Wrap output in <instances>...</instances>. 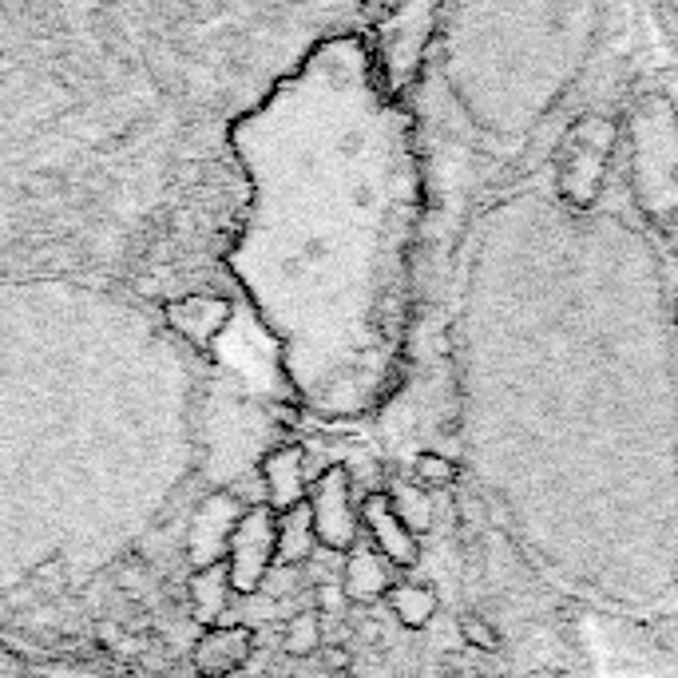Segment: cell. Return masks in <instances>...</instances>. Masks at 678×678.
Instances as JSON below:
<instances>
[{
	"label": "cell",
	"mask_w": 678,
	"mask_h": 678,
	"mask_svg": "<svg viewBox=\"0 0 678 678\" xmlns=\"http://www.w3.org/2000/svg\"><path fill=\"white\" fill-rule=\"evenodd\" d=\"M306 504L313 512L318 543L334 548V552H349L357 543V528H361V512L354 508V476H349V469H325L313 481Z\"/></svg>",
	"instance_id": "obj_1"
},
{
	"label": "cell",
	"mask_w": 678,
	"mask_h": 678,
	"mask_svg": "<svg viewBox=\"0 0 678 678\" xmlns=\"http://www.w3.org/2000/svg\"><path fill=\"white\" fill-rule=\"evenodd\" d=\"M274 567V508H246L227 543V572L234 591H254Z\"/></svg>",
	"instance_id": "obj_2"
},
{
	"label": "cell",
	"mask_w": 678,
	"mask_h": 678,
	"mask_svg": "<svg viewBox=\"0 0 678 678\" xmlns=\"http://www.w3.org/2000/svg\"><path fill=\"white\" fill-rule=\"evenodd\" d=\"M361 528L369 532V543H374L377 555H381L389 567H413L417 564V555H421L417 536L397 520V512H393V504H389L386 492L366 496V504H361Z\"/></svg>",
	"instance_id": "obj_3"
},
{
	"label": "cell",
	"mask_w": 678,
	"mask_h": 678,
	"mask_svg": "<svg viewBox=\"0 0 678 678\" xmlns=\"http://www.w3.org/2000/svg\"><path fill=\"white\" fill-rule=\"evenodd\" d=\"M262 484H266V501L274 512H290L306 504L310 496V476H306V452L298 445L274 449L262 460Z\"/></svg>",
	"instance_id": "obj_4"
},
{
	"label": "cell",
	"mask_w": 678,
	"mask_h": 678,
	"mask_svg": "<svg viewBox=\"0 0 678 678\" xmlns=\"http://www.w3.org/2000/svg\"><path fill=\"white\" fill-rule=\"evenodd\" d=\"M254 655V635L246 627H210L207 635L195 643V667L198 675L222 678L230 670L246 667V658Z\"/></svg>",
	"instance_id": "obj_5"
},
{
	"label": "cell",
	"mask_w": 678,
	"mask_h": 678,
	"mask_svg": "<svg viewBox=\"0 0 678 678\" xmlns=\"http://www.w3.org/2000/svg\"><path fill=\"white\" fill-rule=\"evenodd\" d=\"M389 587H393V572H389V564L377 555L374 543L357 540L354 548H349V560H345L342 595L345 599H354V604H374V599L389 595Z\"/></svg>",
	"instance_id": "obj_6"
},
{
	"label": "cell",
	"mask_w": 678,
	"mask_h": 678,
	"mask_svg": "<svg viewBox=\"0 0 678 678\" xmlns=\"http://www.w3.org/2000/svg\"><path fill=\"white\" fill-rule=\"evenodd\" d=\"M313 548H318V536H313L310 504H298L290 512H274V567L306 564Z\"/></svg>",
	"instance_id": "obj_7"
},
{
	"label": "cell",
	"mask_w": 678,
	"mask_h": 678,
	"mask_svg": "<svg viewBox=\"0 0 678 678\" xmlns=\"http://www.w3.org/2000/svg\"><path fill=\"white\" fill-rule=\"evenodd\" d=\"M234 524H239V516H234V501H230V496H210V501L191 516V540L210 543L207 548L210 564H222V548L230 543ZM198 543L191 552H198Z\"/></svg>",
	"instance_id": "obj_8"
},
{
	"label": "cell",
	"mask_w": 678,
	"mask_h": 678,
	"mask_svg": "<svg viewBox=\"0 0 678 678\" xmlns=\"http://www.w3.org/2000/svg\"><path fill=\"white\" fill-rule=\"evenodd\" d=\"M227 302L219 298H183V302L168 306V318L175 325L179 334L191 337V342H210V337L219 334L222 325H227Z\"/></svg>",
	"instance_id": "obj_9"
},
{
	"label": "cell",
	"mask_w": 678,
	"mask_h": 678,
	"mask_svg": "<svg viewBox=\"0 0 678 678\" xmlns=\"http://www.w3.org/2000/svg\"><path fill=\"white\" fill-rule=\"evenodd\" d=\"M191 611H195V619H203V623H215V619L222 616V607H227V595L234 591L230 587V572H227V560L222 564H210V567H198L195 575H191Z\"/></svg>",
	"instance_id": "obj_10"
},
{
	"label": "cell",
	"mask_w": 678,
	"mask_h": 678,
	"mask_svg": "<svg viewBox=\"0 0 678 678\" xmlns=\"http://www.w3.org/2000/svg\"><path fill=\"white\" fill-rule=\"evenodd\" d=\"M386 599L393 607L397 623L409 627V631H421V627H428V619L437 616V591L425 584H393Z\"/></svg>",
	"instance_id": "obj_11"
},
{
	"label": "cell",
	"mask_w": 678,
	"mask_h": 678,
	"mask_svg": "<svg viewBox=\"0 0 678 678\" xmlns=\"http://www.w3.org/2000/svg\"><path fill=\"white\" fill-rule=\"evenodd\" d=\"M389 504H393L397 520L405 524L409 532L421 536L433 524V508H428V492L421 489V484H397L393 492H389Z\"/></svg>",
	"instance_id": "obj_12"
},
{
	"label": "cell",
	"mask_w": 678,
	"mask_h": 678,
	"mask_svg": "<svg viewBox=\"0 0 678 678\" xmlns=\"http://www.w3.org/2000/svg\"><path fill=\"white\" fill-rule=\"evenodd\" d=\"M283 647L294 658L313 655V651L322 647V616L318 611H298L283 631Z\"/></svg>",
	"instance_id": "obj_13"
},
{
	"label": "cell",
	"mask_w": 678,
	"mask_h": 678,
	"mask_svg": "<svg viewBox=\"0 0 678 678\" xmlns=\"http://www.w3.org/2000/svg\"><path fill=\"white\" fill-rule=\"evenodd\" d=\"M457 481V464H452L449 457H440V452H421L417 460H413V484H421V489H449V484Z\"/></svg>",
	"instance_id": "obj_14"
},
{
	"label": "cell",
	"mask_w": 678,
	"mask_h": 678,
	"mask_svg": "<svg viewBox=\"0 0 678 678\" xmlns=\"http://www.w3.org/2000/svg\"><path fill=\"white\" fill-rule=\"evenodd\" d=\"M460 639L476 651H496L501 647V635H496V627L489 623L484 616H464L460 619Z\"/></svg>",
	"instance_id": "obj_15"
}]
</instances>
